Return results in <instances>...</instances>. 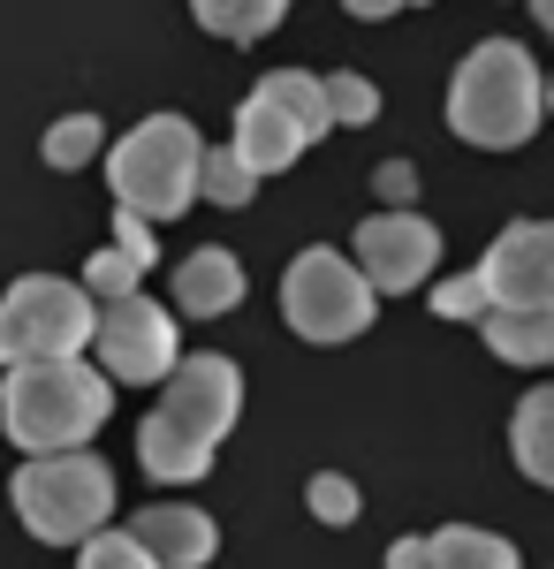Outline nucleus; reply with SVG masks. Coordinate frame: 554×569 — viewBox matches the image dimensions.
Wrapping results in <instances>:
<instances>
[{
    "instance_id": "nucleus-1",
    "label": "nucleus",
    "mask_w": 554,
    "mask_h": 569,
    "mask_svg": "<svg viewBox=\"0 0 554 569\" xmlns=\"http://www.w3.org/2000/svg\"><path fill=\"white\" fill-rule=\"evenodd\" d=\"M115 410V380L77 357H23L0 380V433L23 456H53V448H85Z\"/></svg>"
},
{
    "instance_id": "nucleus-2",
    "label": "nucleus",
    "mask_w": 554,
    "mask_h": 569,
    "mask_svg": "<svg viewBox=\"0 0 554 569\" xmlns=\"http://www.w3.org/2000/svg\"><path fill=\"white\" fill-rule=\"evenodd\" d=\"M547 77L516 39H478L448 84V130L478 144V152H516L547 114Z\"/></svg>"
},
{
    "instance_id": "nucleus-3",
    "label": "nucleus",
    "mask_w": 554,
    "mask_h": 569,
    "mask_svg": "<svg viewBox=\"0 0 554 569\" xmlns=\"http://www.w3.org/2000/svg\"><path fill=\"white\" fill-rule=\"evenodd\" d=\"M8 501L31 539L46 547H85L91 531L115 517V471L91 456V448H53V456H31L16 479H8Z\"/></svg>"
},
{
    "instance_id": "nucleus-4",
    "label": "nucleus",
    "mask_w": 554,
    "mask_h": 569,
    "mask_svg": "<svg viewBox=\"0 0 554 569\" xmlns=\"http://www.w3.org/2000/svg\"><path fill=\"white\" fill-rule=\"evenodd\" d=\"M198 168H206V144L182 114H145L137 130L107 152V182H115V206L145 220H175L190 213L198 198Z\"/></svg>"
},
{
    "instance_id": "nucleus-5",
    "label": "nucleus",
    "mask_w": 554,
    "mask_h": 569,
    "mask_svg": "<svg viewBox=\"0 0 554 569\" xmlns=\"http://www.w3.org/2000/svg\"><path fill=\"white\" fill-rule=\"evenodd\" d=\"M91 305L85 281H61V273H23L8 281L0 297V365H23V357H77L91 342Z\"/></svg>"
},
{
    "instance_id": "nucleus-6",
    "label": "nucleus",
    "mask_w": 554,
    "mask_h": 569,
    "mask_svg": "<svg viewBox=\"0 0 554 569\" xmlns=\"http://www.w3.org/2000/svg\"><path fill=\"white\" fill-rule=\"evenodd\" d=\"M373 311H380L373 281L342 251H297V266L281 273V319L304 342H357L373 327Z\"/></svg>"
},
{
    "instance_id": "nucleus-7",
    "label": "nucleus",
    "mask_w": 554,
    "mask_h": 569,
    "mask_svg": "<svg viewBox=\"0 0 554 569\" xmlns=\"http://www.w3.org/2000/svg\"><path fill=\"white\" fill-rule=\"evenodd\" d=\"M91 357L115 388H152L175 372V311L152 305L145 289H129L115 305H99L91 319Z\"/></svg>"
},
{
    "instance_id": "nucleus-8",
    "label": "nucleus",
    "mask_w": 554,
    "mask_h": 569,
    "mask_svg": "<svg viewBox=\"0 0 554 569\" xmlns=\"http://www.w3.org/2000/svg\"><path fill=\"white\" fill-rule=\"evenodd\" d=\"M349 243H357L349 259L373 281V297H403V289H418L433 266H441V228L426 213H403V206L395 213H373Z\"/></svg>"
},
{
    "instance_id": "nucleus-9",
    "label": "nucleus",
    "mask_w": 554,
    "mask_h": 569,
    "mask_svg": "<svg viewBox=\"0 0 554 569\" xmlns=\"http://www.w3.org/2000/svg\"><path fill=\"white\" fill-rule=\"evenodd\" d=\"M478 281H486V305H554V220H510L486 243Z\"/></svg>"
},
{
    "instance_id": "nucleus-10",
    "label": "nucleus",
    "mask_w": 554,
    "mask_h": 569,
    "mask_svg": "<svg viewBox=\"0 0 554 569\" xmlns=\"http://www.w3.org/2000/svg\"><path fill=\"white\" fill-rule=\"evenodd\" d=\"M160 410H168L175 426H190L198 440H228L236 426V410H244V372H236V357H175L168 372V395H160Z\"/></svg>"
},
{
    "instance_id": "nucleus-11",
    "label": "nucleus",
    "mask_w": 554,
    "mask_h": 569,
    "mask_svg": "<svg viewBox=\"0 0 554 569\" xmlns=\"http://www.w3.org/2000/svg\"><path fill=\"white\" fill-rule=\"evenodd\" d=\"M129 539L152 555V562L168 569H206L220 547V525L206 509H190V501H152V509H137L129 517Z\"/></svg>"
},
{
    "instance_id": "nucleus-12",
    "label": "nucleus",
    "mask_w": 554,
    "mask_h": 569,
    "mask_svg": "<svg viewBox=\"0 0 554 569\" xmlns=\"http://www.w3.org/2000/svg\"><path fill=\"white\" fill-rule=\"evenodd\" d=\"M311 144L304 122L289 107H274L266 91H251L244 107H236V152L251 160V176H281V168H297V152Z\"/></svg>"
},
{
    "instance_id": "nucleus-13",
    "label": "nucleus",
    "mask_w": 554,
    "mask_h": 569,
    "mask_svg": "<svg viewBox=\"0 0 554 569\" xmlns=\"http://www.w3.org/2000/svg\"><path fill=\"white\" fill-rule=\"evenodd\" d=\"M137 463L160 486H190V479L214 471V440H198L190 426H175L168 410H152V418L137 426Z\"/></svg>"
},
{
    "instance_id": "nucleus-14",
    "label": "nucleus",
    "mask_w": 554,
    "mask_h": 569,
    "mask_svg": "<svg viewBox=\"0 0 554 569\" xmlns=\"http://www.w3.org/2000/svg\"><path fill=\"white\" fill-rule=\"evenodd\" d=\"M175 305L190 311V319L236 311L244 305V266L228 259V251H190V259L175 266Z\"/></svg>"
},
{
    "instance_id": "nucleus-15",
    "label": "nucleus",
    "mask_w": 554,
    "mask_h": 569,
    "mask_svg": "<svg viewBox=\"0 0 554 569\" xmlns=\"http://www.w3.org/2000/svg\"><path fill=\"white\" fill-rule=\"evenodd\" d=\"M486 350L502 365H554V305H494L486 311Z\"/></svg>"
},
{
    "instance_id": "nucleus-16",
    "label": "nucleus",
    "mask_w": 554,
    "mask_h": 569,
    "mask_svg": "<svg viewBox=\"0 0 554 569\" xmlns=\"http://www.w3.org/2000/svg\"><path fill=\"white\" fill-rule=\"evenodd\" d=\"M510 448H516V463H524V479L554 486V388H532L524 402H516Z\"/></svg>"
},
{
    "instance_id": "nucleus-17",
    "label": "nucleus",
    "mask_w": 554,
    "mask_h": 569,
    "mask_svg": "<svg viewBox=\"0 0 554 569\" xmlns=\"http://www.w3.org/2000/svg\"><path fill=\"white\" fill-rule=\"evenodd\" d=\"M426 547H433L426 569H524L510 539H494V531H478V525H448V531H433Z\"/></svg>"
},
{
    "instance_id": "nucleus-18",
    "label": "nucleus",
    "mask_w": 554,
    "mask_h": 569,
    "mask_svg": "<svg viewBox=\"0 0 554 569\" xmlns=\"http://www.w3.org/2000/svg\"><path fill=\"white\" fill-rule=\"evenodd\" d=\"M190 16H198L214 39L251 46V39H266V31L289 16V0H190Z\"/></svg>"
},
{
    "instance_id": "nucleus-19",
    "label": "nucleus",
    "mask_w": 554,
    "mask_h": 569,
    "mask_svg": "<svg viewBox=\"0 0 554 569\" xmlns=\"http://www.w3.org/2000/svg\"><path fill=\"white\" fill-rule=\"evenodd\" d=\"M258 91H266L274 107H289V114L304 122V137H327V130H335V114H327V84H319V77H304V69H274Z\"/></svg>"
},
{
    "instance_id": "nucleus-20",
    "label": "nucleus",
    "mask_w": 554,
    "mask_h": 569,
    "mask_svg": "<svg viewBox=\"0 0 554 569\" xmlns=\"http://www.w3.org/2000/svg\"><path fill=\"white\" fill-rule=\"evenodd\" d=\"M99 144H107V130H99V114H61L53 130H46V168H91L99 160Z\"/></svg>"
},
{
    "instance_id": "nucleus-21",
    "label": "nucleus",
    "mask_w": 554,
    "mask_h": 569,
    "mask_svg": "<svg viewBox=\"0 0 554 569\" xmlns=\"http://www.w3.org/2000/svg\"><path fill=\"white\" fill-rule=\"evenodd\" d=\"M198 190H206L214 206H251L258 176H251V160H244L236 144H220V152H206V168H198Z\"/></svg>"
},
{
    "instance_id": "nucleus-22",
    "label": "nucleus",
    "mask_w": 554,
    "mask_h": 569,
    "mask_svg": "<svg viewBox=\"0 0 554 569\" xmlns=\"http://www.w3.org/2000/svg\"><path fill=\"white\" fill-rule=\"evenodd\" d=\"M319 84H327V114H335V130H365V122L380 114V91L365 84V77H349V69H342V77H319Z\"/></svg>"
},
{
    "instance_id": "nucleus-23",
    "label": "nucleus",
    "mask_w": 554,
    "mask_h": 569,
    "mask_svg": "<svg viewBox=\"0 0 554 569\" xmlns=\"http://www.w3.org/2000/svg\"><path fill=\"white\" fill-rule=\"evenodd\" d=\"M77 569H168V562H152V555H145V547H137L129 531H107V525H99V531L85 539Z\"/></svg>"
},
{
    "instance_id": "nucleus-24",
    "label": "nucleus",
    "mask_w": 554,
    "mask_h": 569,
    "mask_svg": "<svg viewBox=\"0 0 554 569\" xmlns=\"http://www.w3.org/2000/svg\"><path fill=\"white\" fill-rule=\"evenodd\" d=\"M137 281H145V266L129 259V251H115V243H107V251H99V259L85 266V289H91V305H115V297H129Z\"/></svg>"
},
{
    "instance_id": "nucleus-25",
    "label": "nucleus",
    "mask_w": 554,
    "mask_h": 569,
    "mask_svg": "<svg viewBox=\"0 0 554 569\" xmlns=\"http://www.w3.org/2000/svg\"><path fill=\"white\" fill-rule=\"evenodd\" d=\"M433 311H441V319H486V281H478V266H471V273H456V281H441V289H433Z\"/></svg>"
},
{
    "instance_id": "nucleus-26",
    "label": "nucleus",
    "mask_w": 554,
    "mask_h": 569,
    "mask_svg": "<svg viewBox=\"0 0 554 569\" xmlns=\"http://www.w3.org/2000/svg\"><path fill=\"white\" fill-rule=\"evenodd\" d=\"M304 501H311V517H319V525H357V486L335 479V471H319Z\"/></svg>"
},
{
    "instance_id": "nucleus-27",
    "label": "nucleus",
    "mask_w": 554,
    "mask_h": 569,
    "mask_svg": "<svg viewBox=\"0 0 554 569\" xmlns=\"http://www.w3.org/2000/svg\"><path fill=\"white\" fill-rule=\"evenodd\" d=\"M115 251H129L137 266H152V259H160V243H152V220L129 213V206H115Z\"/></svg>"
},
{
    "instance_id": "nucleus-28",
    "label": "nucleus",
    "mask_w": 554,
    "mask_h": 569,
    "mask_svg": "<svg viewBox=\"0 0 554 569\" xmlns=\"http://www.w3.org/2000/svg\"><path fill=\"white\" fill-rule=\"evenodd\" d=\"M426 539H395V547H387V569H426Z\"/></svg>"
},
{
    "instance_id": "nucleus-29",
    "label": "nucleus",
    "mask_w": 554,
    "mask_h": 569,
    "mask_svg": "<svg viewBox=\"0 0 554 569\" xmlns=\"http://www.w3.org/2000/svg\"><path fill=\"white\" fill-rule=\"evenodd\" d=\"M373 182H380V198H410V190H418V182H410V168H403V160H387V168H380V176H373Z\"/></svg>"
},
{
    "instance_id": "nucleus-30",
    "label": "nucleus",
    "mask_w": 554,
    "mask_h": 569,
    "mask_svg": "<svg viewBox=\"0 0 554 569\" xmlns=\"http://www.w3.org/2000/svg\"><path fill=\"white\" fill-rule=\"evenodd\" d=\"M349 16H395V8H418V0H342Z\"/></svg>"
},
{
    "instance_id": "nucleus-31",
    "label": "nucleus",
    "mask_w": 554,
    "mask_h": 569,
    "mask_svg": "<svg viewBox=\"0 0 554 569\" xmlns=\"http://www.w3.org/2000/svg\"><path fill=\"white\" fill-rule=\"evenodd\" d=\"M532 16H540V23H547V31H554V0H532Z\"/></svg>"
},
{
    "instance_id": "nucleus-32",
    "label": "nucleus",
    "mask_w": 554,
    "mask_h": 569,
    "mask_svg": "<svg viewBox=\"0 0 554 569\" xmlns=\"http://www.w3.org/2000/svg\"><path fill=\"white\" fill-rule=\"evenodd\" d=\"M540 99H547V114H554V77H547V91H540Z\"/></svg>"
}]
</instances>
